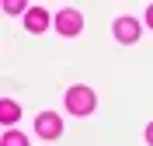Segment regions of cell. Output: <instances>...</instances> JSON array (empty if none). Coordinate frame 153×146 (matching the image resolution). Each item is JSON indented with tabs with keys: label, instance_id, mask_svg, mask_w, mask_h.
Masks as SVG:
<instances>
[{
	"label": "cell",
	"instance_id": "cell-1",
	"mask_svg": "<svg viewBox=\"0 0 153 146\" xmlns=\"http://www.w3.org/2000/svg\"><path fill=\"white\" fill-rule=\"evenodd\" d=\"M66 108L73 115H91L94 111V90L91 87H70L66 90Z\"/></svg>",
	"mask_w": 153,
	"mask_h": 146
},
{
	"label": "cell",
	"instance_id": "cell-2",
	"mask_svg": "<svg viewBox=\"0 0 153 146\" xmlns=\"http://www.w3.org/2000/svg\"><path fill=\"white\" fill-rule=\"evenodd\" d=\"M35 129L42 139H59V132H63V118L52 115V111H42V115L35 118Z\"/></svg>",
	"mask_w": 153,
	"mask_h": 146
},
{
	"label": "cell",
	"instance_id": "cell-3",
	"mask_svg": "<svg viewBox=\"0 0 153 146\" xmlns=\"http://www.w3.org/2000/svg\"><path fill=\"white\" fill-rule=\"evenodd\" d=\"M80 28H84V18H80L76 10H59V14H56V31H59V35L73 39Z\"/></svg>",
	"mask_w": 153,
	"mask_h": 146
},
{
	"label": "cell",
	"instance_id": "cell-4",
	"mask_svg": "<svg viewBox=\"0 0 153 146\" xmlns=\"http://www.w3.org/2000/svg\"><path fill=\"white\" fill-rule=\"evenodd\" d=\"M115 39L118 42H136L139 39V21L136 18H118L115 21Z\"/></svg>",
	"mask_w": 153,
	"mask_h": 146
},
{
	"label": "cell",
	"instance_id": "cell-5",
	"mask_svg": "<svg viewBox=\"0 0 153 146\" xmlns=\"http://www.w3.org/2000/svg\"><path fill=\"white\" fill-rule=\"evenodd\" d=\"M25 24H28V31H45L49 28V14L42 7H31L28 14H25Z\"/></svg>",
	"mask_w": 153,
	"mask_h": 146
},
{
	"label": "cell",
	"instance_id": "cell-6",
	"mask_svg": "<svg viewBox=\"0 0 153 146\" xmlns=\"http://www.w3.org/2000/svg\"><path fill=\"white\" fill-rule=\"evenodd\" d=\"M21 115V108L14 104V101H0V118H4V125H14Z\"/></svg>",
	"mask_w": 153,
	"mask_h": 146
},
{
	"label": "cell",
	"instance_id": "cell-7",
	"mask_svg": "<svg viewBox=\"0 0 153 146\" xmlns=\"http://www.w3.org/2000/svg\"><path fill=\"white\" fill-rule=\"evenodd\" d=\"M0 146H28V139L21 136V132L10 129V132H4V143H0Z\"/></svg>",
	"mask_w": 153,
	"mask_h": 146
},
{
	"label": "cell",
	"instance_id": "cell-8",
	"mask_svg": "<svg viewBox=\"0 0 153 146\" xmlns=\"http://www.w3.org/2000/svg\"><path fill=\"white\" fill-rule=\"evenodd\" d=\"M4 10L7 14H21L25 10V0H4Z\"/></svg>",
	"mask_w": 153,
	"mask_h": 146
},
{
	"label": "cell",
	"instance_id": "cell-9",
	"mask_svg": "<svg viewBox=\"0 0 153 146\" xmlns=\"http://www.w3.org/2000/svg\"><path fill=\"white\" fill-rule=\"evenodd\" d=\"M146 143L153 146V122H150V125H146Z\"/></svg>",
	"mask_w": 153,
	"mask_h": 146
},
{
	"label": "cell",
	"instance_id": "cell-10",
	"mask_svg": "<svg viewBox=\"0 0 153 146\" xmlns=\"http://www.w3.org/2000/svg\"><path fill=\"white\" fill-rule=\"evenodd\" d=\"M146 24L153 28V4H150V10H146Z\"/></svg>",
	"mask_w": 153,
	"mask_h": 146
}]
</instances>
